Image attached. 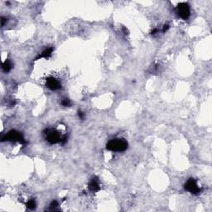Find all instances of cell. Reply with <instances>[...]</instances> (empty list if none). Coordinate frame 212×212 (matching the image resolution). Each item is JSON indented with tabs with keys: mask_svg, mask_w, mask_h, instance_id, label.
Returning a JSON list of instances; mask_svg holds the SVG:
<instances>
[{
	"mask_svg": "<svg viewBox=\"0 0 212 212\" xmlns=\"http://www.w3.org/2000/svg\"><path fill=\"white\" fill-rule=\"evenodd\" d=\"M177 14L182 19H187L191 14L190 6L188 5V3H180L177 6Z\"/></svg>",
	"mask_w": 212,
	"mask_h": 212,
	"instance_id": "obj_4",
	"label": "cell"
},
{
	"mask_svg": "<svg viewBox=\"0 0 212 212\" xmlns=\"http://www.w3.org/2000/svg\"><path fill=\"white\" fill-rule=\"evenodd\" d=\"M47 133H46V139L47 141L50 142L51 144H55L57 142H61L64 143L66 141L65 138H61L60 136V134L56 130H47Z\"/></svg>",
	"mask_w": 212,
	"mask_h": 212,
	"instance_id": "obj_3",
	"label": "cell"
},
{
	"mask_svg": "<svg viewBox=\"0 0 212 212\" xmlns=\"http://www.w3.org/2000/svg\"><path fill=\"white\" fill-rule=\"evenodd\" d=\"M78 116H79L80 119L83 120V119L85 118V113H83V112H81V111H79V112H78Z\"/></svg>",
	"mask_w": 212,
	"mask_h": 212,
	"instance_id": "obj_14",
	"label": "cell"
},
{
	"mask_svg": "<svg viewBox=\"0 0 212 212\" xmlns=\"http://www.w3.org/2000/svg\"><path fill=\"white\" fill-rule=\"evenodd\" d=\"M89 189L90 191H93V192H96L99 190V181L96 179V178H94L92 179L91 181L89 183Z\"/></svg>",
	"mask_w": 212,
	"mask_h": 212,
	"instance_id": "obj_7",
	"label": "cell"
},
{
	"mask_svg": "<svg viewBox=\"0 0 212 212\" xmlns=\"http://www.w3.org/2000/svg\"><path fill=\"white\" fill-rule=\"evenodd\" d=\"M7 22V18H5L4 17H2L1 18V26L3 27L5 25V22Z\"/></svg>",
	"mask_w": 212,
	"mask_h": 212,
	"instance_id": "obj_13",
	"label": "cell"
},
{
	"mask_svg": "<svg viewBox=\"0 0 212 212\" xmlns=\"http://www.w3.org/2000/svg\"><path fill=\"white\" fill-rule=\"evenodd\" d=\"M57 205H58V202H57V201H53L51 203V208H56V207H57Z\"/></svg>",
	"mask_w": 212,
	"mask_h": 212,
	"instance_id": "obj_12",
	"label": "cell"
},
{
	"mask_svg": "<svg viewBox=\"0 0 212 212\" xmlns=\"http://www.w3.org/2000/svg\"><path fill=\"white\" fill-rule=\"evenodd\" d=\"M157 32H158V30H157V29H154V30H153V31L152 32V34H153V35H154V34H156V33H157Z\"/></svg>",
	"mask_w": 212,
	"mask_h": 212,
	"instance_id": "obj_16",
	"label": "cell"
},
{
	"mask_svg": "<svg viewBox=\"0 0 212 212\" xmlns=\"http://www.w3.org/2000/svg\"><path fill=\"white\" fill-rule=\"evenodd\" d=\"M106 148L113 152H124L128 149V142L123 138H114L107 143Z\"/></svg>",
	"mask_w": 212,
	"mask_h": 212,
	"instance_id": "obj_1",
	"label": "cell"
},
{
	"mask_svg": "<svg viewBox=\"0 0 212 212\" xmlns=\"http://www.w3.org/2000/svg\"><path fill=\"white\" fill-rule=\"evenodd\" d=\"M26 205H27V207H28V209H34L36 207V203L33 200H30V201H28L27 202Z\"/></svg>",
	"mask_w": 212,
	"mask_h": 212,
	"instance_id": "obj_10",
	"label": "cell"
},
{
	"mask_svg": "<svg viewBox=\"0 0 212 212\" xmlns=\"http://www.w3.org/2000/svg\"><path fill=\"white\" fill-rule=\"evenodd\" d=\"M169 28V25H164V27H163V32H167V30Z\"/></svg>",
	"mask_w": 212,
	"mask_h": 212,
	"instance_id": "obj_15",
	"label": "cell"
},
{
	"mask_svg": "<svg viewBox=\"0 0 212 212\" xmlns=\"http://www.w3.org/2000/svg\"><path fill=\"white\" fill-rule=\"evenodd\" d=\"M52 52H53V48H52V47L47 48L46 50H44L43 52H42V53L38 56V57L36 58V60H38V59H40V58L47 59V58H49V57L51 56Z\"/></svg>",
	"mask_w": 212,
	"mask_h": 212,
	"instance_id": "obj_8",
	"label": "cell"
},
{
	"mask_svg": "<svg viewBox=\"0 0 212 212\" xmlns=\"http://www.w3.org/2000/svg\"><path fill=\"white\" fill-rule=\"evenodd\" d=\"M2 141H12V142H19L22 144L26 143L24 140V138L20 132L16 131V130H12L8 132V134L5 135L4 137L2 138Z\"/></svg>",
	"mask_w": 212,
	"mask_h": 212,
	"instance_id": "obj_2",
	"label": "cell"
},
{
	"mask_svg": "<svg viewBox=\"0 0 212 212\" xmlns=\"http://www.w3.org/2000/svg\"><path fill=\"white\" fill-rule=\"evenodd\" d=\"M12 67H13V65L9 60H6L3 64V70L5 72H8V71H11Z\"/></svg>",
	"mask_w": 212,
	"mask_h": 212,
	"instance_id": "obj_9",
	"label": "cell"
},
{
	"mask_svg": "<svg viewBox=\"0 0 212 212\" xmlns=\"http://www.w3.org/2000/svg\"><path fill=\"white\" fill-rule=\"evenodd\" d=\"M46 85L51 90H57L61 88L60 81L54 77H49L46 80Z\"/></svg>",
	"mask_w": 212,
	"mask_h": 212,
	"instance_id": "obj_6",
	"label": "cell"
},
{
	"mask_svg": "<svg viewBox=\"0 0 212 212\" xmlns=\"http://www.w3.org/2000/svg\"><path fill=\"white\" fill-rule=\"evenodd\" d=\"M61 105L65 107H69V106L71 105V101H70V99H64L62 101H61Z\"/></svg>",
	"mask_w": 212,
	"mask_h": 212,
	"instance_id": "obj_11",
	"label": "cell"
},
{
	"mask_svg": "<svg viewBox=\"0 0 212 212\" xmlns=\"http://www.w3.org/2000/svg\"><path fill=\"white\" fill-rule=\"evenodd\" d=\"M185 189L189 192H191V194L194 195H198L201 191L200 187L198 186L197 182L193 179V178H190L186 184H185Z\"/></svg>",
	"mask_w": 212,
	"mask_h": 212,
	"instance_id": "obj_5",
	"label": "cell"
}]
</instances>
